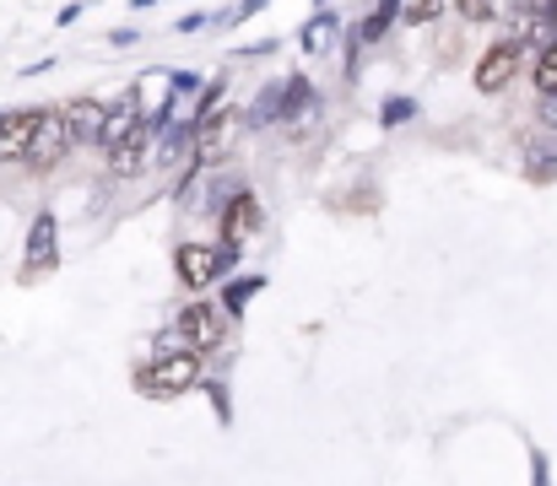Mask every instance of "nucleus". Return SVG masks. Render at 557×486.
<instances>
[{
  "mask_svg": "<svg viewBox=\"0 0 557 486\" xmlns=\"http://www.w3.org/2000/svg\"><path fill=\"white\" fill-rule=\"evenodd\" d=\"M309 98H314V87H309L304 76H287V82H282V120L298 114V109H309Z\"/></svg>",
  "mask_w": 557,
  "mask_h": 486,
  "instance_id": "9b49d317",
  "label": "nucleus"
},
{
  "mask_svg": "<svg viewBox=\"0 0 557 486\" xmlns=\"http://www.w3.org/2000/svg\"><path fill=\"white\" fill-rule=\"evenodd\" d=\"M222 98H227V82H211V87L200 92V103H195V125H206V120L222 109Z\"/></svg>",
  "mask_w": 557,
  "mask_h": 486,
  "instance_id": "ddd939ff",
  "label": "nucleus"
},
{
  "mask_svg": "<svg viewBox=\"0 0 557 486\" xmlns=\"http://www.w3.org/2000/svg\"><path fill=\"white\" fill-rule=\"evenodd\" d=\"M444 11V0H406V11H400V22H411V27H422V22H433Z\"/></svg>",
  "mask_w": 557,
  "mask_h": 486,
  "instance_id": "2eb2a0df",
  "label": "nucleus"
},
{
  "mask_svg": "<svg viewBox=\"0 0 557 486\" xmlns=\"http://www.w3.org/2000/svg\"><path fill=\"white\" fill-rule=\"evenodd\" d=\"M109 114H114V103H103V98H76V103L65 109V120H71V141H76V147H103Z\"/></svg>",
  "mask_w": 557,
  "mask_h": 486,
  "instance_id": "0eeeda50",
  "label": "nucleus"
},
{
  "mask_svg": "<svg viewBox=\"0 0 557 486\" xmlns=\"http://www.w3.org/2000/svg\"><path fill=\"white\" fill-rule=\"evenodd\" d=\"M520 65H525V43H520V38H498V43L476 60V71H471V76H476V87H482V92H504V87L520 76Z\"/></svg>",
  "mask_w": 557,
  "mask_h": 486,
  "instance_id": "20e7f679",
  "label": "nucleus"
},
{
  "mask_svg": "<svg viewBox=\"0 0 557 486\" xmlns=\"http://www.w3.org/2000/svg\"><path fill=\"white\" fill-rule=\"evenodd\" d=\"M206 378V357L195 351V346H180V351H158L141 373H136V384L147 389V395H185V389H195Z\"/></svg>",
  "mask_w": 557,
  "mask_h": 486,
  "instance_id": "f257e3e1",
  "label": "nucleus"
},
{
  "mask_svg": "<svg viewBox=\"0 0 557 486\" xmlns=\"http://www.w3.org/2000/svg\"><path fill=\"white\" fill-rule=\"evenodd\" d=\"M71 147H76V141H71V120H65V109H44V125H38L33 152H27V167H54Z\"/></svg>",
  "mask_w": 557,
  "mask_h": 486,
  "instance_id": "423d86ee",
  "label": "nucleus"
},
{
  "mask_svg": "<svg viewBox=\"0 0 557 486\" xmlns=\"http://www.w3.org/2000/svg\"><path fill=\"white\" fill-rule=\"evenodd\" d=\"M455 11H460L466 22H493V16H498V0H455Z\"/></svg>",
  "mask_w": 557,
  "mask_h": 486,
  "instance_id": "dca6fc26",
  "label": "nucleus"
},
{
  "mask_svg": "<svg viewBox=\"0 0 557 486\" xmlns=\"http://www.w3.org/2000/svg\"><path fill=\"white\" fill-rule=\"evenodd\" d=\"M147 141H152V125H141L131 141H120L114 152H103V158H109V173H114V178H131V173H141V162H147Z\"/></svg>",
  "mask_w": 557,
  "mask_h": 486,
  "instance_id": "1a4fd4ad",
  "label": "nucleus"
},
{
  "mask_svg": "<svg viewBox=\"0 0 557 486\" xmlns=\"http://www.w3.org/2000/svg\"><path fill=\"white\" fill-rule=\"evenodd\" d=\"M222 335H227V309H216V303H185L180 314H174V340L180 346H195V351H211V346H222Z\"/></svg>",
  "mask_w": 557,
  "mask_h": 486,
  "instance_id": "f03ea898",
  "label": "nucleus"
},
{
  "mask_svg": "<svg viewBox=\"0 0 557 486\" xmlns=\"http://www.w3.org/2000/svg\"><path fill=\"white\" fill-rule=\"evenodd\" d=\"M331 33H336V16H331V11H320V16L304 27V49H309V54H320V49L331 43Z\"/></svg>",
  "mask_w": 557,
  "mask_h": 486,
  "instance_id": "f8f14e48",
  "label": "nucleus"
},
{
  "mask_svg": "<svg viewBox=\"0 0 557 486\" xmlns=\"http://www.w3.org/2000/svg\"><path fill=\"white\" fill-rule=\"evenodd\" d=\"M525 173H531V184H547V178H557V147H553V152H542V158L525 162Z\"/></svg>",
  "mask_w": 557,
  "mask_h": 486,
  "instance_id": "f3484780",
  "label": "nucleus"
},
{
  "mask_svg": "<svg viewBox=\"0 0 557 486\" xmlns=\"http://www.w3.org/2000/svg\"><path fill=\"white\" fill-rule=\"evenodd\" d=\"M411 114H417V103H406V98H400V103H384V125H400V120H411Z\"/></svg>",
  "mask_w": 557,
  "mask_h": 486,
  "instance_id": "a211bd4d",
  "label": "nucleus"
},
{
  "mask_svg": "<svg viewBox=\"0 0 557 486\" xmlns=\"http://www.w3.org/2000/svg\"><path fill=\"white\" fill-rule=\"evenodd\" d=\"M542 125L557 130V98H542Z\"/></svg>",
  "mask_w": 557,
  "mask_h": 486,
  "instance_id": "6ab92c4d",
  "label": "nucleus"
},
{
  "mask_svg": "<svg viewBox=\"0 0 557 486\" xmlns=\"http://www.w3.org/2000/svg\"><path fill=\"white\" fill-rule=\"evenodd\" d=\"M54 265H60V222H54V211H38L33 227H27L22 271H27V276H44V271H54Z\"/></svg>",
  "mask_w": 557,
  "mask_h": 486,
  "instance_id": "39448f33",
  "label": "nucleus"
},
{
  "mask_svg": "<svg viewBox=\"0 0 557 486\" xmlns=\"http://www.w3.org/2000/svg\"><path fill=\"white\" fill-rule=\"evenodd\" d=\"M227 265H233V254L216 249V244H180L174 249V276L185 282L189 292H206L216 276H227Z\"/></svg>",
  "mask_w": 557,
  "mask_h": 486,
  "instance_id": "7ed1b4c3",
  "label": "nucleus"
},
{
  "mask_svg": "<svg viewBox=\"0 0 557 486\" xmlns=\"http://www.w3.org/2000/svg\"><path fill=\"white\" fill-rule=\"evenodd\" d=\"M531 82H536V92H542V98H557V43L536 54V71H531Z\"/></svg>",
  "mask_w": 557,
  "mask_h": 486,
  "instance_id": "9d476101",
  "label": "nucleus"
},
{
  "mask_svg": "<svg viewBox=\"0 0 557 486\" xmlns=\"http://www.w3.org/2000/svg\"><path fill=\"white\" fill-rule=\"evenodd\" d=\"M255 227H260V200H255L249 189H238V195L222 205V238H227V254H233V260H238V244L255 238Z\"/></svg>",
  "mask_w": 557,
  "mask_h": 486,
  "instance_id": "6e6552de",
  "label": "nucleus"
},
{
  "mask_svg": "<svg viewBox=\"0 0 557 486\" xmlns=\"http://www.w3.org/2000/svg\"><path fill=\"white\" fill-rule=\"evenodd\" d=\"M542 11H547V16H553V22H557V0H542Z\"/></svg>",
  "mask_w": 557,
  "mask_h": 486,
  "instance_id": "aec40b11",
  "label": "nucleus"
},
{
  "mask_svg": "<svg viewBox=\"0 0 557 486\" xmlns=\"http://www.w3.org/2000/svg\"><path fill=\"white\" fill-rule=\"evenodd\" d=\"M260 287H265L260 276H244V282H233V287H227V314H238V309H244V303H249Z\"/></svg>",
  "mask_w": 557,
  "mask_h": 486,
  "instance_id": "4468645a",
  "label": "nucleus"
}]
</instances>
